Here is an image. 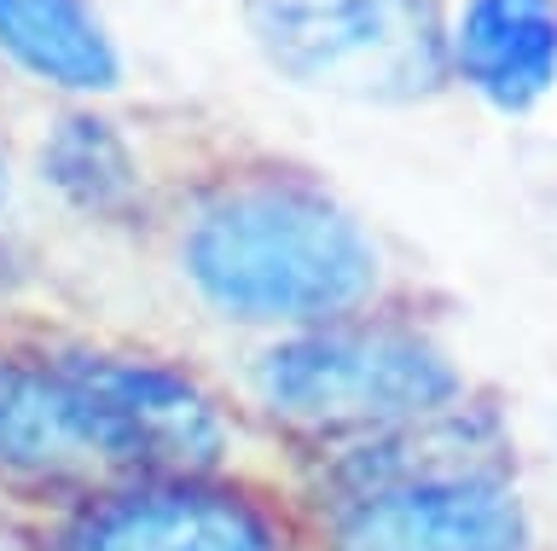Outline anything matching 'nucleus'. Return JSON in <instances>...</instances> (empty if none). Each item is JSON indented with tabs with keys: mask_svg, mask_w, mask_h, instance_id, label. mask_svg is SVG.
<instances>
[{
	"mask_svg": "<svg viewBox=\"0 0 557 551\" xmlns=\"http://www.w3.org/2000/svg\"><path fill=\"white\" fill-rule=\"evenodd\" d=\"M186 273L221 314L325 320L377 279V245L348 210L302 186H250L191 221Z\"/></svg>",
	"mask_w": 557,
	"mask_h": 551,
	"instance_id": "nucleus-1",
	"label": "nucleus"
},
{
	"mask_svg": "<svg viewBox=\"0 0 557 551\" xmlns=\"http://www.w3.org/2000/svg\"><path fill=\"white\" fill-rule=\"evenodd\" d=\"M250 29L296 88L343 99L430 93L447 64L430 0H250Z\"/></svg>",
	"mask_w": 557,
	"mask_h": 551,
	"instance_id": "nucleus-2",
	"label": "nucleus"
},
{
	"mask_svg": "<svg viewBox=\"0 0 557 551\" xmlns=\"http://www.w3.org/2000/svg\"><path fill=\"white\" fill-rule=\"evenodd\" d=\"M459 377L435 349L389 331H320L261 360V395L320 429L407 424L453 401Z\"/></svg>",
	"mask_w": 557,
	"mask_h": 551,
	"instance_id": "nucleus-3",
	"label": "nucleus"
},
{
	"mask_svg": "<svg viewBox=\"0 0 557 551\" xmlns=\"http://www.w3.org/2000/svg\"><path fill=\"white\" fill-rule=\"evenodd\" d=\"M59 366L99 412L122 471L128 464H139V471H198L221 453L215 406L181 372L99 349H59Z\"/></svg>",
	"mask_w": 557,
	"mask_h": 551,
	"instance_id": "nucleus-4",
	"label": "nucleus"
},
{
	"mask_svg": "<svg viewBox=\"0 0 557 551\" xmlns=\"http://www.w3.org/2000/svg\"><path fill=\"white\" fill-rule=\"evenodd\" d=\"M122 471L99 412L70 384L59 354L0 349V481L12 488H94Z\"/></svg>",
	"mask_w": 557,
	"mask_h": 551,
	"instance_id": "nucleus-5",
	"label": "nucleus"
},
{
	"mask_svg": "<svg viewBox=\"0 0 557 551\" xmlns=\"http://www.w3.org/2000/svg\"><path fill=\"white\" fill-rule=\"evenodd\" d=\"M59 551H278V540L233 493L157 481L87 493L59 528Z\"/></svg>",
	"mask_w": 557,
	"mask_h": 551,
	"instance_id": "nucleus-6",
	"label": "nucleus"
},
{
	"mask_svg": "<svg viewBox=\"0 0 557 551\" xmlns=\"http://www.w3.org/2000/svg\"><path fill=\"white\" fill-rule=\"evenodd\" d=\"M522 505L487 476L407 481L360 493L343 516L337 551H517Z\"/></svg>",
	"mask_w": 557,
	"mask_h": 551,
	"instance_id": "nucleus-7",
	"label": "nucleus"
},
{
	"mask_svg": "<svg viewBox=\"0 0 557 551\" xmlns=\"http://www.w3.org/2000/svg\"><path fill=\"white\" fill-rule=\"evenodd\" d=\"M453 64L499 111H529L557 82V0H470Z\"/></svg>",
	"mask_w": 557,
	"mask_h": 551,
	"instance_id": "nucleus-8",
	"label": "nucleus"
},
{
	"mask_svg": "<svg viewBox=\"0 0 557 551\" xmlns=\"http://www.w3.org/2000/svg\"><path fill=\"white\" fill-rule=\"evenodd\" d=\"M0 59L59 93L122 88V53L94 0H0Z\"/></svg>",
	"mask_w": 557,
	"mask_h": 551,
	"instance_id": "nucleus-9",
	"label": "nucleus"
},
{
	"mask_svg": "<svg viewBox=\"0 0 557 551\" xmlns=\"http://www.w3.org/2000/svg\"><path fill=\"white\" fill-rule=\"evenodd\" d=\"M41 180L87 215H116L139 192V168L128 158V146H122V134L104 116H87V111H70L47 128Z\"/></svg>",
	"mask_w": 557,
	"mask_h": 551,
	"instance_id": "nucleus-10",
	"label": "nucleus"
},
{
	"mask_svg": "<svg viewBox=\"0 0 557 551\" xmlns=\"http://www.w3.org/2000/svg\"><path fill=\"white\" fill-rule=\"evenodd\" d=\"M7 203H12V158H7V146H0V215H7Z\"/></svg>",
	"mask_w": 557,
	"mask_h": 551,
	"instance_id": "nucleus-11",
	"label": "nucleus"
},
{
	"mask_svg": "<svg viewBox=\"0 0 557 551\" xmlns=\"http://www.w3.org/2000/svg\"><path fill=\"white\" fill-rule=\"evenodd\" d=\"M0 551H17V546H12V540H0Z\"/></svg>",
	"mask_w": 557,
	"mask_h": 551,
	"instance_id": "nucleus-12",
	"label": "nucleus"
}]
</instances>
